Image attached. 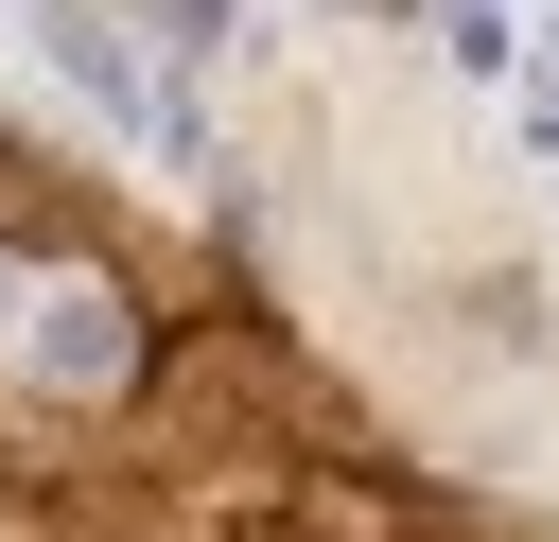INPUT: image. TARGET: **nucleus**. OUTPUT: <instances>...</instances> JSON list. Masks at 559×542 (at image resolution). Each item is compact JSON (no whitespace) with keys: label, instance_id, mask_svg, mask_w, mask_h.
I'll list each match as a JSON object with an SVG mask.
<instances>
[{"label":"nucleus","instance_id":"f257e3e1","mask_svg":"<svg viewBox=\"0 0 559 542\" xmlns=\"http://www.w3.org/2000/svg\"><path fill=\"white\" fill-rule=\"evenodd\" d=\"M122 367H140V315L122 297H52L35 315V385L52 402H122Z\"/></svg>","mask_w":559,"mask_h":542}]
</instances>
